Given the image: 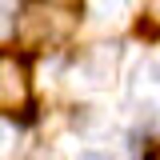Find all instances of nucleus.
<instances>
[{"instance_id":"obj_1","label":"nucleus","mask_w":160,"mask_h":160,"mask_svg":"<svg viewBox=\"0 0 160 160\" xmlns=\"http://www.w3.org/2000/svg\"><path fill=\"white\" fill-rule=\"evenodd\" d=\"M84 0H24L16 16V40L24 48H56L76 32Z\"/></svg>"},{"instance_id":"obj_2","label":"nucleus","mask_w":160,"mask_h":160,"mask_svg":"<svg viewBox=\"0 0 160 160\" xmlns=\"http://www.w3.org/2000/svg\"><path fill=\"white\" fill-rule=\"evenodd\" d=\"M28 104V68L16 52L0 48V116H12Z\"/></svg>"},{"instance_id":"obj_3","label":"nucleus","mask_w":160,"mask_h":160,"mask_svg":"<svg viewBox=\"0 0 160 160\" xmlns=\"http://www.w3.org/2000/svg\"><path fill=\"white\" fill-rule=\"evenodd\" d=\"M112 68H116V44H96L88 56L80 60V76L88 80L92 88L108 84L112 80Z\"/></svg>"},{"instance_id":"obj_4","label":"nucleus","mask_w":160,"mask_h":160,"mask_svg":"<svg viewBox=\"0 0 160 160\" xmlns=\"http://www.w3.org/2000/svg\"><path fill=\"white\" fill-rule=\"evenodd\" d=\"M144 16L152 28H160V0H144Z\"/></svg>"},{"instance_id":"obj_5","label":"nucleus","mask_w":160,"mask_h":160,"mask_svg":"<svg viewBox=\"0 0 160 160\" xmlns=\"http://www.w3.org/2000/svg\"><path fill=\"white\" fill-rule=\"evenodd\" d=\"M80 160H112V156H108V152H84Z\"/></svg>"},{"instance_id":"obj_6","label":"nucleus","mask_w":160,"mask_h":160,"mask_svg":"<svg viewBox=\"0 0 160 160\" xmlns=\"http://www.w3.org/2000/svg\"><path fill=\"white\" fill-rule=\"evenodd\" d=\"M100 4H104V8H124L128 0H100Z\"/></svg>"},{"instance_id":"obj_7","label":"nucleus","mask_w":160,"mask_h":160,"mask_svg":"<svg viewBox=\"0 0 160 160\" xmlns=\"http://www.w3.org/2000/svg\"><path fill=\"white\" fill-rule=\"evenodd\" d=\"M12 4H16V0H0V12H8V8H12Z\"/></svg>"},{"instance_id":"obj_8","label":"nucleus","mask_w":160,"mask_h":160,"mask_svg":"<svg viewBox=\"0 0 160 160\" xmlns=\"http://www.w3.org/2000/svg\"><path fill=\"white\" fill-rule=\"evenodd\" d=\"M148 160H160V148H156V152H148Z\"/></svg>"}]
</instances>
